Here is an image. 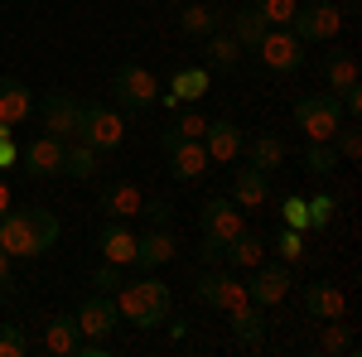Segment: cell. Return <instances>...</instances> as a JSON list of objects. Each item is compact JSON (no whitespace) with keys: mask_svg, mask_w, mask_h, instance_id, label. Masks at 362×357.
Listing matches in <instances>:
<instances>
[{"mask_svg":"<svg viewBox=\"0 0 362 357\" xmlns=\"http://www.w3.org/2000/svg\"><path fill=\"white\" fill-rule=\"evenodd\" d=\"M338 155H343V160H358V155H362V136H358V131H353V126H338Z\"/></svg>","mask_w":362,"mask_h":357,"instance_id":"obj_41","label":"cell"},{"mask_svg":"<svg viewBox=\"0 0 362 357\" xmlns=\"http://www.w3.org/2000/svg\"><path fill=\"white\" fill-rule=\"evenodd\" d=\"M280 218H285V227H295V232H305L309 227V208L300 193H290V198H280Z\"/></svg>","mask_w":362,"mask_h":357,"instance_id":"obj_39","label":"cell"},{"mask_svg":"<svg viewBox=\"0 0 362 357\" xmlns=\"http://www.w3.org/2000/svg\"><path fill=\"white\" fill-rule=\"evenodd\" d=\"M338 29H343V15H338V5H329V0H309V5L295 10V20H290V34L300 44H329V39H338Z\"/></svg>","mask_w":362,"mask_h":357,"instance_id":"obj_7","label":"cell"},{"mask_svg":"<svg viewBox=\"0 0 362 357\" xmlns=\"http://www.w3.org/2000/svg\"><path fill=\"white\" fill-rule=\"evenodd\" d=\"M208 87H213V68H179L174 78H169V92H160L155 102L169 111H179V102H198V97H208Z\"/></svg>","mask_w":362,"mask_h":357,"instance_id":"obj_15","label":"cell"},{"mask_svg":"<svg viewBox=\"0 0 362 357\" xmlns=\"http://www.w3.org/2000/svg\"><path fill=\"white\" fill-rule=\"evenodd\" d=\"M338 107H343V116H358V111H362V92H358V83L338 92Z\"/></svg>","mask_w":362,"mask_h":357,"instance_id":"obj_43","label":"cell"},{"mask_svg":"<svg viewBox=\"0 0 362 357\" xmlns=\"http://www.w3.org/2000/svg\"><path fill=\"white\" fill-rule=\"evenodd\" d=\"M29 333L20 324H0V357H29Z\"/></svg>","mask_w":362,"mask_h":357,"instance_id":"obj_37","label":"cell"},{"mask_svg":"<svg viewBox=\"0 0 362 357\" xmlns=\"http://www.w3.org/2000/svg\"><path fill=\"white\" fill-rule=\"evenodd\" d=\"M198 227H203V242H213V247H227L232 237H242L247 232V213L223 198V193H213L208 203H203V213H198Z\"/></svg>","mask_w":362,"mask_h":357,"instance_id":"obj_6","label":"cell"},{"mask_svg":"<svg viewBox=\"0 0 362 357\" xmlns=\"http://www.w3.org/2000/svg\"><path fill=\"white\" fill-rule=\"evenodd\" d=\"M203 131H208V116H203V111H179V116H174V126H169L165 136H179V140H203Z\"/></svg>","mask_w":362,"mask_h":357,"instance_id":"obj_36","label":"cell"},{"mask_svg":"<svg viewBox=\"0 0 362 357\" xmlns=\"http://www.w3.org/2000/svg\"><path fill=\"white\" fill-rule=\"evenodd\" d=\"M10 165H20V145H15V136L0 140V169H10Z\"/></svg>","mask_w":362,"mask_h":357,"instance_id":"obj_45","label":"cell"},{"mask_svg":"<svg viewBox=\"0 0 362 357\" xmlns=\"http://www.w3.org/2000/svg\"><path fill=\"white\" fill-rule=\"evenodd\" d=\"M10 285H15V271H10V256L0 251V300H10Z\"/></svg>","mask_w":362,"mask_h":357,"instance_id":"obj_46","label":"cell"},{"mask_svg":"<svg viewBox=\"0 0 362 357\" xmlns=\"http://www.w3.org/2000/svg\"><path fill=\"white\" fill-rule=\"evenodd\" d=\"M203 261H208V266H218V261H223V247H213V242H203Z\"/></svg>","mask_w":362,"mask_h":357,"instance_id":"obj_49","label":"cell"},{"mask_svg":"<svg viewBox=\"0 0 362 357\" xmlns=\"http://www.w3.org/2000/svg\"><path fill=\"white\" fill-rule=\"evenodd\" d=\"M194 295L208 304V309H218V314H232L237 304L251 300V295H247V280H237V275H227V271H213V266L194 280Z\"/></svg>","mask_w":362,"mask_h":357,"instance_id":"obj_8","label":"cell"},{"mask_svg":"<svg viewBox=\"0 0 362 357\" xmlns=\"http://www.w3.org/2000/svg\"><path fill=\"white\" fill-rule=\"evenodd\" d=\"M179 256V242L169 237L165 227H155V232H145V237H136V261L131 266H140V271H160V266H169Z\"/></svg>","mask_w":362,"mask_h":357,"instance_id":"obj_19","label":"cell"},{"mask_svg":"<svg viewBox=\"0 0 362 357\" xmlns=\"http://www.w3.org/2000/svg\"><path fill=\"white\" fill-rule=\"evenodd\" d=\"M242 155H247L251 169H261V174H276L285 165V140L280 136H256V140H242Z\"/></svg>","mask_w":362,"mask_h":357,"instance_id":"obj_24","label":"cell"},{"mask_svg":"<svg viewBox=\"0 0 362 357\" xmlns=\"http://www.w3.org/2000/svg\"><path fill=\"white\" fill-rule=\"evenodd\" d=\"M78 116H83V102H78L73 92H63V87L44 92V102H39V121H44L49 136L73 140V136H78Z\"/></svg>","mask_w":362,"mask_h":357,"instance_id":"obj_10","label":"cell"},{"mask_svg":"<svg viewBox=\"0 0 362 357\" xmlns=\"http://www.w3.org/2000/svg\"><path fill=\"white\" fill-rule=\"evenodd\" d=\"M256 54H261V63H266L271 73H300V68H305V44L290 34V25H271L266 39L256 44Z\"/></svg>","mask_w":362,"mask_h":357,"instance_id":"obj_9","label":"cell"},{"mask_svg":"<svg viewBox=\"0 0 362 357\" xmlns=\"http://www.w3.org/2000/svg\"><path fill=\"white\" fill-rule=\"evenodd\" d=\"M63 174H68V179H92V174H97V150H87L83 140H68V150H63Z\"/></svg>","mask_w":362,"mask_h":357,"instance_id":"obj_32","label":"cell"},{"mask_svg":"<svg viewBox=\"0 0 362 357\" xmlns=\"http://www.w3.org/2000/svg\"><path fill=\"white\" fill-rule=\"evenodd\" d=\"M58 242V218L49 208H10L0 218V251L10 261H34Z\"/></svg>","mask_w":362,"mask_h":357,"instance_id":"obj_1","label":"cell"},{"mask_svg":"<svg viewBox=\"0 0 362 357\" xmlns=\"http://www.w3.org/2000/svg\"><path fill=\"white\" fill-rule=\"evenodd\" d=\"M34 111V92L20 78H0V121L5 126H25Z\"/></svg>","mask_w":362,"mask_h":357,"instance_id":"obj_21","label":"cell"},{"mask_svg":"<svg viewBox=\"0 0 362 357\" xmlns=\"http://www.w3.org/2000/svg\"><path fill=\"white\" fill-rule=\"evenodd\" d=\"M78 338H83V333H78V319H73V314H58L54 324L44 329V348L54 357H73L78 353Z\"/></svg>","mask_w":362,"mask_h":357,"instance_id":"obj_25","label":"cell"},{"mask_svg":"<svg viewBox=\"0 0 362 357\" xmlns=\"http://www.w3.org/2000/svg\"><path fill=\"white\" fill-rule=\"evenodd\" d=\"M15 136V126H5V121H0V140H10Z\"/></svg>","mask_w":362,"mask_h":357,"instance_id":"obj_50","label":"cell"},{"mask_svg":"<svg viewBox=\"0 0 362 357\" xmlns=\"http://www.w3.org/2000/svg\"><path fill=\"white\" fill-rule=\"evenodd\" d=\"M266 247H276V256L285 266H300L305 261V232H295V227H280L276 237L266 242Z\"/></svg>","mask_w":362,"mask_h":357,"instance_id":"obj_33","label":"cell"},{"mask_svg":"<svg viewBox=\"0 0 362 357\" xmlns=\"http://www.w3.org/2000/svg\"><path fill=\"white\" fill-rule=\"evenodd\" d=\"M324 78H329V87H334V92L353 87V83H358V58L348 54V49H334V54L324 58Z\"/></svg>","mask_w":362,"mask_h":357,"instance_id":"obj_30","label":"cell"},{"mask_svg":"<svg viewBox=\"0 0 362 357\" xmlns=\"http://www.w3.org/2000/svg\"><path fill=\"white\" fill-rule=\"evenodd\" d=\"M242 213H261L266 203H271V174H261V169H237L232 174V193H227Z\"/></svg>","mask_w":362,"mask_h":357,"instance_id":"obj_16","label":"cell"},{"mask_svg":"<svg viewBox=\"0 0 362 357\" xmlns=\"http://www.w3.org/2000/svg\"><path fill=\"white\" fill-rule=\"evenodd\" d=\"M140 213H145V218L155 222V227H165L174 208H169V198H145V203H140Z\"/></svg>","mask_w":362,"mask_h":357,"instance_id":"obj_42","label":"cell"},{"mask_svg":"<svg viewBox=\"0 0 362 357\" xmlns=\"http://www.w3.org/2000/svg\"><path fill=\"white\" fill-rule=\"evenodd\" d=\"M261 256H266V242H261L251 227L223 247V261H232V266H247V271H251V266H261Z\"/></svg>","mask_w":362,"mask_h":357,"instance_id":"obj_27","label":"cell"},{"mask_svg":"<svg viewBox=\"0 0 362 357\" xmlns=\"http://www.w3.org/2000/svg\"><path fill=\"white\" fill-rule=\"evenodd\" d=\"M97 247H102V261H116V266H131L136 261V232L126 227V222H107L102 227V237H97Z\"/></svg>","mask_w":362,"mask_h":357,"instance_id":"obj_22","label":"cell"},{"mask_svg":"<svg viewBox=\"0 0 362 357\" xmlns=\"http://www.w3.org/2000/svg\"><path fill=\"white\" fill-rule=\"evenodd\" d=\"M305 169H309V174H334V169H338L334 140H309V145H305Z\"/></svg>","mask_w":362,"mask_h":357,"instance_id":"obj_34","label":"cell"},{"mask_svg":"<svg viewBox=\"0 0 362 357\" xmlns=\"http://www.w3.org/2000/svg\"><path fill=\"white\" fill-rule=\"evenodd\" d=\"M305 314L309 319H343L348 314V295L338 290V285H329V280H314V285H305Z\"/></svg>","mask_w":362,"mask_h":357,"instance_id":"obj_20","label":"cell"},{"mask_svg":"<svg viewBox=\"0 0 362 357\" xmlns=\"http://www.w3.org/2000/svg\"><path fill=\"white\" fill-rule=\"evenodd\" d=\"M112 348H107V338H78V353L73 357H107Z\"/></svg>","mask_w":362,"mask_h":357,"instance_id":"obj_44","label":"cell"},{"mask_svg":"<svg viewBox=\"0 0 362 357\" xmlns=\"http://www.w3.org/2000/svg\"><path fill=\"white\" fill-rule=\"evenodd\" d=\"M290 285H295V275H290V266H285V261H280V266H251L247 295L266 309V304H280V300H285V295H290Z\"/></svg>","mask_w":362,"mask_h":357,"instance_id":"obj_14","label":"cell"},{"mask_svg":"<svg viewBox=\"0 0 362 357\" xmlns=\"http://www.w3.org/2000/svg\"><path fill=\"white\" fill-rule=\"evenodd\" d=\"M160 145H165L169 155V174L179 179V184H194V179H203L208 174V150H203V140H179V136H160Z\"/></svg>","mask_w":362,"mask_h":357,"instance_id":"obj_11","label":"cell"},{"mask_svg":"<svg viewBox=\"0 0 362 357\" xmlns=\"http://www.w3.org/2000/svg\"><path fill=\"white\" fill-rule=\"evenodd\" d=\"M295 121L309 140H334L343 126V107H338V92H314L295 102Z\"/></svg>","mask_w":362,"mask_h":357,"instance_id":"obj_5","label":"cell"},{"mask_svg":"<svg viewBox=\"0 0 362 357\" xmlns=\"http://www.w3.org/2000/svg\"><path fill=\"white\" fill-rule=\"evenodd\" d=\"M227 319H232V338H237L242 348H261V338H266V314H261V304H256V300L237 304Z\"/></svg>","mask_w":362,"mask_h":357,"instance_id":"obj_23","label":"cell"},{"mask_svg":"<svg viewBox=\"0 0 362 357\" xmlns=\"http://www.w3.org/2000/svg\"><path fill=\"white\" fill-rule=\"evenodd\" d=\"M10 208H15V198H10V184H5V179H0V218H5V213H10Z\"/></svg>","mask_w":362,"mask_h":357,"instance_id":"obj_48","label":"cell"},{"mask_svg":"<svg viewBox=\"0 0 362 357\" xmlns=\"http://www.w3.org/2000/svg\"><path fill=\"white\" fill-rule=\"evenodd\" d=\"M203 58H208L203 68H237V58H242V44H237L232 34H218V29H213V34L203 39Z\"/></svg>","mask_w":362,"mask_h":357,"instance_id":"obj_29","label":"cell"},{"mask_svg":"<svg viewBox=\"0 0 362 357\" xmlns=\"http://www.w3.org/2000/svg\"><path fill=\"white\" fill-rule=\"evenodd\" d=\"M87 150H97V155H107L116 150L121 140H126V116L112 107H102V102H83V116H78V136Z\"/></svg>","mask_w":362,"mask_h":357,"instance_id":"obj_3","label":"cell"},{"mask_svg":"<svg viewBox=\"0 0 362 357\" xmlns=\"http://www.w3.org/2000/svg\"><path fill=\"white\" fill-rule=\"evenodd\" d=\"M319 348H324L329 357H348V353H358V343H353V329H348L343 319H324Z\"/></svg>","mask_w":362,"mask_h":357,"instance_id":"obj_31","label":"cell"},{"mask_svg":"<svg viewBox=\"0 0 362 357\" xmlns=\"http://www.w3.org/2000/svg\"><path fill=\"white\" fill-rule=\"evenodd\" d=\"M165 324H169V333H174V343L189 338V319H165Z\"/></svg>","mask_w":362,"mask_h":357,"instance_id":"obj_47","label":"cell"},{"mask_svg":"<svg viewBox=\"0 0 362 357\" xmlns=\"http://www.w3.org/2000/svg\"><path fill=\"white\" fill-rule=\"evenodd\" d=\"M112 97L121 102V111L140 116L145 107H155V97H160V78H155L150 68H140V63H121V68L112 73Z\"/></svg>","mask_w":362,"mask_h":357,"instance_id":"obj_4","label":"cell"},{"mask_svg":"<svg viewBox=\"0 0 362 357\" xmlns=\"http://www.w3.org/2000/svg\"><path fill=\"white\" fill-rule=\"evenodd\" d=\"M305 208H309V227L314 232H329L334 227V193H314V198H305Z\"/></svg>","mask_w":362,"mask_h":357,"instance_id":"obj_35","label":"cell"},{"mask_svg":"<svg viewBox=\"0 0 362 357\" xmlns=\"http://www.w3.org/2000/svg\"><path fill=\"white\" fill-rule=\"evenodd\" d=\"M242 126L237 121H227V116H218V121H208V131H203V150H208V160L213 165H232L237 155H242Z\"/></svg>","mask_w":362,"mask_h":357,"instance_id":"obj_17","label":"cell"},{"mask_svg":"<svg viewBox=\"0 0 362 357\" xmlns=\"http://www.w3.org/2000/svg\"><path fill=\"white\" fill-rule=\"evenodd\" d=\"M218 20H223V15H218L213 5H184V10H179V34H189V39H208V34L218 29Z\"/></svg>","mask_w":362,"mask_h":357,"instance_id":"obj_28","label":"cell"},{"mask_svg":"<svg viewBox=\"0 0 362 357\" xmlns=\"http://www.w3.org/2000/svg\"><path fill=\"white\" fill-rule=\"evenodd\" d=\"M73 319H78V333H83V338H112V329L121 324L116 300H112V295H102V290H97V295H87V300L78 304V314H73Z\"/></svg>","mask_w":362,"mask_h":357,"instance_id":"obj_13","label":"cell"},{"mask_svg":"<svg viewBox=\"0 0 362 357\" xmlns=\"http://www.w3.org/2000/svg\"><path fill=\"white\" fill-rule=\"evenodd\" d=\"M251 5L266 15V25H290L295 10H300V0H251Z\"/></svg>","mask_w":362,"mask_h":357,"instance_id":"obj_38","label":"cell"},{"mask_svg":"<svg viewBox=\"0 0 362 357\" xmlns=\"http://www.w3.org/2000/svg\"><path fill=\"white\" fill-rule=\"evenodd\" d=\"M266 29L271 25H266V15H261L256 5H242V10L232 15V39H237L242 49H256V44L266 39Z\"/></svg>","mask_w":362,"mask_h":357,"instance_id":"obj_26","label":"cell"},{"mask_svg":"<svg viewBox=\"0 0 362 357\" xmlns=\"http://www.w3.org/2000/svg\"><path fill=\"white\" fill-rule=\"evenodd\" d=\"M92 285H97L102 295H112L116 285H121V266H116V261H102V266L92 271Z\"/></svg>","mask_w":362,"mask_h":357,"instance_id":"obj_40","label":"cell"},{"mask_svg":"<svg viewBox=\"0 0 362 357\" xmlns=\"http://www.w3.org/2000/svg\"><path fill=\"white\" fill-rule=\"evenodd\" d=\"M112 300H116V314L126 319V324H136L140 333L145 329H160L169 319V309H174V295H169V285L160 280V275H145V280H121L112 290Z\"/></svg>","mask_w":362,"mask_h":357,"instance_id":"obj_2","label":"cell"},{"mask_svg":"<svg viewBox=\"0 0 362 357\" xmlns=\"http://www.w3.org/2000/svg\"><path fill=\"white\" fill-rule=\"evenodd\" d=\"M140 203H145V193H140V184H131V179H107L102 184V213L116 222H131L140 218Z\"/></svg>","mask_w":362,"mask_h":357,"instance_id":"obj_18","label":"cell"},{"mask_svg":"<svg viewBox=\"0 0 362 357\" xmlns=\"http://www.w3.org/2000/svg\"><path fill=\"white\" fill-rule=\"evenodd\" d=\"M63 150H68V140H58V136H34L20 150V165L34 174V179H54V174H63Z\"/></svg>","mask_w":362,"mask_h":357,"instance_id":"obj_12","label":"cell"}]
</instances>
